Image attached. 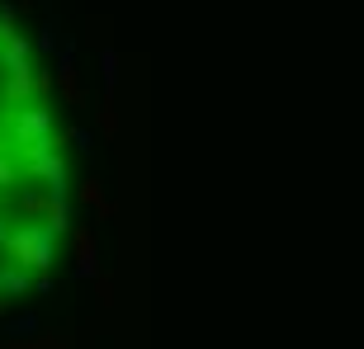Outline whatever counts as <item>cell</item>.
<instances>
[{"label": "cell", "instance_id": "6da1fadb", "mask_svg": "<svg viewBox=\"0 0 364 349\" xmlns=\"http://www.w3.org/2000/svg\"><path fill=\"white\" fill-rule=\"evenodd\" d=\"M62 142L48 71L0 5V311L33 283H48L57 236L71 231Z\"/></svg>", "mask_w": 364, "mask_h": 349}]
</instances>
